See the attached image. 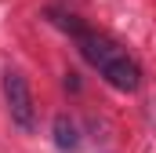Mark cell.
Listing matches in <instances>:
<instances>
[{
  "mask_svg": "<svg viewBox=\"0 0 156 153\" xmlns=\"http://www.w3.org/2000/svg\"><path fill=\"white\" fill-rule=\"evenodd\" d=\"M4 99H7V113H11V120H15L22 131H33V128H37L33 91H29L26 76L18 73V69H7V73H4Z\"/></svg>",
  "mask_w": 156,
  "mask_h": 153,
  "instance_id": "obj_2",
  "label": "cell"
},
{
  "mask_svg": "<svg viewBox=\"0 0 156 153\" xmlns=\"http://www.w3.org/2000/svg\"><path fill=\"white\" fill-rule=\"evenodd\" d=\"M55 146H58V150H76L80 146L76 124H73L69 117H55Z\"/></svg>",
  "mask_w": 156,
  "mask_h": 153,
  "instance_id": "obj_3",
  "label": "cell"
},
{
  "mask_svg": "<svg viewBox=\"0 0 156 153\" xmlns=\"http://www.w3.org/2000/svg\"><path fill=\"white\" fill-rule=\"evenodd\" d=\"M66 33H73V40H76L80 55L98 69V73L105 76L116 91H138V84H142V66L120 47L116 40L102 37V33H91V29H83L80 22H73V18H66V15H58L55 18Z\"/></svg>",
  "mask_w": 156,
  "mask_h": 153,
  "instance_id": "obj_1",
  "label": "cell"
}]
</instances>
